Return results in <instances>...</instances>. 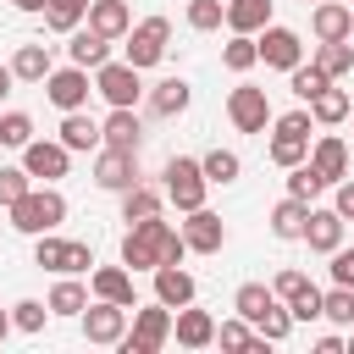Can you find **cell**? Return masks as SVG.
Listing matches in <instances>:
<instances>
[{
	"mask_svg": "<svg viewBox=\"0 0 354 354\" xmlns=\"http://www.w3.org/2000/svg\"><path fill=\"white\" fill-rule=\"evenodd\" d=\"M0 144L28 149V144H33V116H28V111H6V116H0Z\"/></svg>",
	"mask_w": 354,
	"mask_h": 354,
	"instance_id": "obj_43",
	"label": "cell"
},
{
	"mask_svg": "<svg viewBox=\"0 0 354 354\" xmlns=\"http://www.w3.org/2000/svg\"><path fill=\"white\" fill-rule=\"evenodd\" d=\"M11 83H17V72H11V66H0V100L11 94Z\"/></svg>",
	"mask_w": 354,
	"mask_h": 354,
	"instance_id": "obj_52",
	"label": "cell"
},
{
	"mask_svg": "<svg viewBox=\"0 0 354 354\" xmlns=\"http://www.w3.org/2000/svg\"><path fill=\"white\" fill-rule=\"evenodd\" d=\"M183 238H188V249L194 254H216L221 243H227V227H221V216L216 210H188V221H183Z\"/></svg>",
	"mask_w": 354,
	"mask_h": 354,
	"instance_id": "obj_14",
	"label": "cell"
},
{
	"mask_svg": "<svg viewBox=\"0 0 354 354\" xmlns=\"http://www.w3.org/2000/svg\"><path fill=\"white\" fill-rule=\"evenodd\" d=\"M227 116H232V127L238 133H266L277 116H271V100H266V88H254V83H238L232 94H227Z\"/></svg>",
	"mask_w": 354,
	"mask_h": 354,
	"instance_id": "obj_6",
	"label": "cell"
},
{
	"mask_svg": "<svg viewBox=\"0 0 354 354\" xmlns=\"http://www.w3.org/2000/svg\"><path fill=\"white\" fill-rule=\"evenodd\" d=\"M271 127H277V133H271V160H277V166L310 160V111H288V116H277Z\"/></svg>",
	"mask_w": 354,
	"mask_h": 354,
	"instance_id": "obj_5",
	"label": "cell"
},
{
	"mask_svg": "<svg viewBox=\"0 0 354 354\" xmlns=\"http://www.w3.org/2000/svg\"><path fill=\"white\" fill-rule=\"evenodd\" d=\"M166 39H171V22L166 17H144L138 28H127V61L144 72V66H155L160 55H166Z\"/></svg>",
	"mask_w": 354,
	"mask_h": 354,
	"instance_id": "obj_9",
	"label": "cell"
},
{
	"mask_svg": "<svg viewBox=\"0 0 354 354\" xmlns=\"http://www.w3.org/2000/svg\"><path fill=\"white\" fill-rule=\"evenodd\" d=\"M271 288H277V299H293V293H304V288H310V277H304V271H277V282H271Z\"/></svg>",
	"mask_w": 354,
	"mask_h": 354,
	"instance_id": "obj_48",
	"label": "cell"
},
{
	"mask_svg": "<svg viewBox=\"0 0 354 354\" xmlns=\"http://www.w3.org/2000/svg\"><path fill=\"white\" fill-rule=\"evenodd\" d=\"M183 254H188V238H183L171 221H160V216L133 221V227H127V238H122V266H127V271L183 266Z\"/></svg>",
	"mask_w": 354,
	"mask_h": 354,
	"instance_id": "obj_1",
	"label": "cell"
},
{
	"mask_svg": "<svg viewBox=\"0 0 354 354\" xmlns=\"http://www.w3.org/2000/svg\"><path fill=\"white\" fill-rule=\"evenodd\" d=\"M166 337H171V304H144L138 315H133V332L116 343V348H127V354H160L166 348Z\"/></svg>",
	"mask_w": 354,
	"mask_h": 354,
	"instance_id": "obj_4",
	"label": "cell"
},
{
	"mask_svg": "<svg viewBox=\"0 0 354 354\" xmlns=\"http://www.w3.org/2000/svg\"><path fill=\"white\" fill-rule=\"evenodd\" d=\"M288 310H293V321H321V288L310 282L304 293H293V299H288Z\"/></svg>",
	"mask_w": 354,
	"mask_h": 354,
	"instance_id": "obj_46",
	"label": "cell"
},
{
	"mask_svg": "<svg viewBox=\"0 0 354 354\" xmlns=\"http://www.w3.org/2000/svg\"><path fill=\"white\" fill-rule=\"evenodd\" d=\"M28 188H33L28 166H0V205H17V199H22Z\"/></svg>",
	"mask_w": 354,
	"mask_h": 354,
	"instance_id": "obj_45",
	"label": "cell"
},
{
	"mask_svg": "<svg viewBox=\"0 0 354 354\" xmlns=\"http://www.w3.org/2000/svg\"><path fill=\"white\" fill-rule=\"evenodd\" d=\"M61 144H66V149H94V144H105V133H100L94 116L66 111V116H61Z\"/></svg>",
	"mask_w": 354,
	"mask_h": 354,
	"instance_id": "obj_25",
	"label": "cell"
},
{
	"mask_svg": "<svg viewBox=\"0 0 354 354\" xmlns=\"http://www.w3.org/2000/svg\"><path fill=\"white\" fill-rule=\"evenodd\" d=\"M348 354H354V337H348Z\"/></svg>",
	"mask_w": 354,
	"mask_h": 354,
	"instance_id": "obj_55",
	"label": "cell"
},
{
	"mask_svg": "<svg viewBox=\"0 0 354 354\" xmlns=\"http://www.w3.org/2000/svg\"><path fill=\"white\" fill-rule=\"evenodd\" d=\"M227 22V0H188V28L194 33H216Z\"/></svg>",
	"mask_w": 354,
	"mask_h": 354,
	"instance_id": "obj_40",
	"label": "cell"
},
{
	"mask_svg": "<svg viewBox=\"0 0 354 354\" xmlns=\"http://www.w3.org/2000/svg\"><path fill=\"white\" fill-rule=\"evenodd\" d=\"M44 304H50V315H83V310H88V288L66 277V282H55V288H50V299H44Z\"/></svg>",
	"mask_w": 354,
	"mask_h": 354,
	"instance_id": "obj_32",
	"label": "cell"
},
{
	"mask_svg": "<svg viewBox=\"0 0 354 354\" xmlns=\"http://www.w3.org/2000/svg\"><path fill=\"white\" fill-rule=\"evenodd\" d=\"M11 6H17V11H44L50 0H11Z\"/></svg>",
	"mask_w": 354,
	"mask_h": 354,
	"instance_id": "obj_53",
	"label": "cell"
},
{
	"mask_svg": "<svg viewBox=\"0 0 354 354\" xmlns=\"http://www.w3.org/2000/svg\"><path fill=\"white\" fill-rule=\"evenodd\" d=\"M11 72H17V83H44V77L55 72L50 44H22V50L11 55Z\"/></svg>",
	"mask_w": 354,
	"mask_h": 354,
	"instance_id": "obj_23",
	"label": "cell"
},
{
	"mask_svg": "<svg viewBox=\"0 0 354 354\" xmlns=\"http://www.w3.org/2000/svg\"><path fill=\"white\" fill-rule=\"evenodd\" d=\"M188 100H194V88L183 83V77H166L155 94H149V105H155V116H183L188 111Z\"/></svg>",
	"mask_w": 354,
	"mask_h": 354,
	"instance_id": "obj_30",
	"label": "cell"
},
{
	"mask_svg": "<svg viewBox=\"0 0 354 354\" xmlns=\"http://www.w3.org/2000/svg\"><path fill=\"white\" fill-rule=\"evenodd\" d=\"M205 188H210V177H205V166H199L194 155H171V160H166V199H171L183 216L205 205Z\"/></svg>",
	"mask_w": 354,
	"mask_h": 354,
	"instance_id": "obj_3",
	"label": "cell"
},
{
	"mask_svg": "<svg viewBox=\"0 0 354 354\" xmlns=\"http://www.w3.org/2000/svg\"><path fill=\"white\" fill-rule=\"evenodd\" d=\"M94 94H105L111 105H138V94H144L138 66H133V61H105V66H94Z\"/></svg>",
	"mask_w": 354,
	"mask_h": 354,
	"instance_id": "obj_11",
	"label": "cell"
},
{
	"mask_svg": "<svg viewBox=\"0 0 354 354\" xmlns=\"http://www.w3.org/2000/svg\"><path fill=\"white\" fill-rule=\"evenodd\" d=\"M343 216L337 210H310V221H304V243L315 249V254H332L337 243H343Z\"/></svg>",
	"mask_w": 354,
	"mask_h": 354,
	"instance_id": "obj_19",
	"label": "cell"
},
{
	"mask_svg": "<svg viewBox=\"0 0 354 354\" xmlns=\"http://www.w3.org/2000/svg\"><path fill=\"white\" fill-rule=\"evenodd\" d=\"M94 183L105 194H127L138 183V149H116V144H100L94 155Z\"/></svg>",
	"mask_w": 354,
	"mask_h": 354,
	"instance_id": "obj_7",
	"label": "cell"
},
{
	"mask_svg": "<svg viewBox=\"0 0 354 354\" xmlns=\"http://www.w3.org/2000/svg\"><path fill=\"white\" fill-rule=\"evenodd\" d=\"M254 61H260L254 33H232V39H227V50H221V66H227V72H249Z\"/></svg>",
	"mask_w": 354,
	"mask_h": 354,
	"instance_id": "obj_35",
	"label": "cell"
},
{
	"mask_svg": "<svg viewBox=\"0 0 354 354\" xmlns=\"http://www.w3.org/2000/svg\"><path fill=\"white\" fill-rule=\"evenodd\" d=\"M77 321H83V337H88V343H122V337H127V304L100 299V304H88Z\"/></svg>",
	"mask_w": 354,
	"mask_h": 354,
	"instance_id": "obj_12",
	"label": "cell"
},
{
	"mask_svg": "<svg viewBox=\"0 0 354 354\" xmlns=\"http://www.w3.org/2000/svg\"><path fill=\"white\" fill-rule=\"evenodd\" d=\"M22 166H28V177H39V183H55V177H66V166H72V149L55 138H33L28 149H22Z\"/></svg>",
	"mask_w": 354,
	"mask_h": 354,
	"instance_id": "obj_13",
	"label": "cell"
},
{
	"mask_svg": "<svg viewBox=\"0 0 354 354\" xmlns=\"http://www.w3.org/2000/svg\"><path fill=\"white\" fill-rule=\"evenodd\" d=\"M315 354H343V337H337V332H326V337H315Z\"/></svg>",
	"mask_w": 354,
	"mask_h": 354,
	"instance_id": "obj_51",
	"label": "cell"
},
{
	"mask_svg": "<svg viewBox=\"0 0 354 354\" xmlns=\"http://www.w3.org/2000/svg\"><path fill=\"white\" fill-rule=\"evenodd\" d=\"M348 111H354V105H348V94H343V88H321V94L310 100V116H315L321 127H337Z\"/></svg>",
	"mask_w": 354,
	"mask_h": 354,
	"instance_id": "obj_33",
	"label": "cell"
},
{
	"mask_svg": "<svg viewBox=\"0 0 354 354\" xmlns=\"http://www.w3.org/2000/svg\"><path fill=\"white\" fill-rule=\"evenodd\" d=\"M271 304H277V288H266V282H243V288L232 293V310H238L243 321H260Z\"/></svg>",
	"mask_w": 354,
	"mask_h": 354,
	"instance_id": "obj_28",
	"label": "cell"
},
{
	"mask_svg": "<svg viewBox=\"0 0 354 354\" xmlns=\"http://www.w3.org/2000/svg\"><path fill=\"white\" fill-rule=\"evenodd\" d=\"M88 28L105 39H127V28H133L127 0H88Z\"/></svg>",
	"mask_w": 354,
	"mask_h": 354,
	"instance_id": "obj_21",
	"label": "cell"
},
{
	"mask_svg": "<svg viewBox=\"0 0 354 354\" xmlns=\"http://www.w3.org/2000/svg\"><path fill=\"white\" fill-rule=\"evenodd\" d=\"M271 22V0H227V28L232 33H260Z\"/></svg>",
	"mask_w": 354,
	"mask_h": 354,
	"instance_id": "obj_27",
	"label": "cell"
},
{
	"mask_svg": "<svg viewBox=\"0 0 354 354\" xmlns=\"http://www.w3.org/2000/svg\"><path fill=\"white\" fill-rule=\"evenodd\" d=\"M11 321H17V332H44L50 304H39V299H17V304H11Z\"/></svg>",
	"mask_w": 354,
	"mask_h": 354,
	"instance_id": "obj_44",
	"label": "cell"
},
{
	"mask_svg": "<svg viewBox=\"0 0 354 354\" xmlns=\"http://www.w3.org/2000/svg\"><path fill=\"white\" fill-rule=\"evenodd\" d=\"M254 332H260L266 343H282V337L293 332V310H288V299H277V304H271V310L254 321Z\"/></svg>",
	"mask_w": 354,
	"mask_h": 354,
	"instance_id": "obj_39",
	"label": "cell"
},
{
	"mask_svg": "<svg viewBox=\"0 0 354 354\" xmlns=\"http://www.w3.org/2000/svg\"><path fill=\"white\" fill-rule=\"evenodd\" d=\"M321 188H326V177H321V171H315L310 160H299V166H288V194H293V199H304V205H310V199H315Z\"/></svg>",
	"mask_w": 354,
	"mask_h": 354,
	"instance_id": "obj_38",
	"label": "cell"
},
{
	"mask_svg": "<svg viewBox=\"0 0 354 354\" xmlns=\"http://www.w3.org/2000/svg\"><path fill=\"white\" fill-rule=\"evenodd\" d=\"M88 266H94V249L72 238V249H66V277H72V271H88Z\"/></svg>",
	"mask_w": 354,
	"mask_h": 354,
	"instance_id": "obj_50",
	"label": "cell"
},
{
	"mask_svg": "<svg viewBox=\"0 0 354 354\" xmlns=\"http://www.w3.org/2000/svg\"><path fill=\"white\" fill-rule=\"evenodd\" d=\"M199 166H205V177H210V183H221V188H227V183H238V171H243V160H238L232 149H210V155H199Z\"/></svg>",
	"mask_w": 354,
	"mask_h": 354,
	"instance_id": "obj_37",
	"label": "cell"
},
{
	"mask_svg": "<svg viewBox=\"0 0 354 354\" xmlns=\"http://www.w3.org/2000/svg\"><path fill=\"white\" fill-rule=\"evenodd\" d=\"M194 277L183 271V266H155V299L160 304H171V310H183V304H194Z\"/></svg>",
	"mask_w": 354,
	"mask_h": 354,
	"instance_id": "obj_20",
	"label": "cell"
},
{
	"mask_svg": "<svg viewBox=\"0 0 354 354\" xmlns=\"http://www.w3.org/2000/svg\"><path fill=\"white\" fill-rule=\"evenodd\" d=\"M332 282H343V288H354V249H332Z\"/></svg>",
	"mask_w": 354,
	"mask_h": 354,
	"instance_id": "obj_47",
	"label": "cell"
},
{
	"mask_svg": "<svg viewBox=\"0 0 354 354\" xmlns=\"http://www.w3.org/2000/svg\"><path fill=\"white\" fill-rule=\"evenodd\" d=\"M83 17H88V0H50V6H44V22H50L55 33H72Z\"/></svg>",
	"mask_w": 354,
	"mask_h": 354,
	"instance_id": "obj_42",
	"label": "cell"
},
{
	"mask_svg": "<svg viewBox=\"0 0 354 354\" xmlns=\"http://www.w3.org/2000/svg\"><path fill=\"white\" fill-rule=\"evenodd\" d=\"M66 249H72V238L39 232V238H33V266H44V271H61V277H66Z\"/></svg>",
	"mask_w": 354,
	"mask_h": 354,
	"instance_id": "obj_34",
	"label": "cell"
},
{
	"mask_svg": "<svg viewBox=\"0 0 354 354\" xmlns=\"http://www.w3.org/2000/svg\"><path fill=\"white\" fill-rule=\"evenodd\" d=\"M171 337H177L183 348H210V343H216V321H210L205 310L183 304V310L171 315Z\"/></svg>",
	"mask_w": 354,
	"mask_h": 354,
	"instance_id": "obj_15",
	"label": "cell"
},
{
	"mask_svg": "<svg viewBox=\"0 0 354 354\" xmlns=\"http://www.w3.org/2000/svg\"><path fill=\"white\" fill-rule=\"evenodd\" d=\"M44 94H50V105L55 111H83L88 105V94H94V83H88V66H55L50 77H44Z\"/></svg>",
	"mask_w": 354,
	"mask_h": 354,
	"instance_id": "obj_8",
	"label": "cell"
},
{
	"mask_svg": "<svg viewBox=\"0 0 354 354\" xmlns=\"http://www.w3.org/2000/svg\"><path fill=\"white\" fill-rule=\"evenodd\" d=\"M100 133L116 149H138V116H133V105H111V116L100 122Z\"/></svg>",
	"mask_w": 354,
	"mask_h": 354,
	"instance_id": "obj_24",
	"label": "cell"
},
{
	"mask_svg": "<svg viewBox=\"0 0 354 354\" xmlns=\"http://www.w3.org/2000/svg\"><path fill=\"white\" fill-rule=\"evenodd\" d=\"M310 28H315L321 44H332V39H354V6H332V0H321L315 17H310Z\"/></svg>",
	"mask_w": 354,
	"mask_h": 354,
	"instance_id": "obj_17",
	"label": "cell"
},
{
	"mask_svg": "<svg viewBox=\"0 0 354 354\" xmlns=\"http://www.w3.org/2000/svg\"><path fill=\"white\" fill-rule=\"evenodd\" d=\"M304 221H310V205H304V199L288 194V199L271 205V232H277V238H304Z\"/></svg>",
	"mask_w": 354,
	"mask_h": 354,
	"instance_id": "obj_26",
	"label": "cell"
},
{
	"mask_svg": "<svg viewBox=\"0 0 354 354\" xmlns=\"http://www.w3.org/2000/svg\"><path fill=\"white\" fill-rule=\"evenodd\" d=\"M288 88H293V94H299V100H315V94H321V88H332V77H326V72H321V66H315V61H310V66H304V61H299V66H293V72H288Z\"/></svg>",
	"mask_w": 354,
	"mask_h": 354,
	"instance_id": "obj_36",
	"label": "cell"
},
{
	"mask_svg": "<svg viewBox=\"0 0 354 354\" xmlns=\"http://www.w3.org/2000/svg\"><path fill=\"white\" fill-rule=\"evenodd\" d=\"M254 44H260V61L277 66V72H293V66L304 61V39H299L293 28H282V22H266Z\"/></svg>",
	"mask_w": 354,
	"mask_h": 354,
	"instance_id": "obj_10",
	"label": "cell"
},
{
	"mask_svg": "<svg viewBox=\"0 0 354 354\" xmlns=\"http://www.w3.org/2000/svg\"><path fill=\"white\" fill-rule=\"evenodd\" d=\"M66 55H72L77 66H88V72H94V66H105V61H111V39H105V33H94V28H72Z\"/></svg>",
	"mask_w": 354,
	"mask_h": 354,
	"instance_id": "obj_22",
	"label": "cell"
},
{
	"mask_svg": "<svg viewBox=\"0 0 354 354\" xmlns=\"http://www.w3.org/2000/svg\"><path fill=\"white\" fill-rule=\"evenodd\" d=\"M337 194H332V210L343 216V221H354V177H343V183H332Z\"/></svg>",
	"mask_w": 354,
	"mask_h": 354,
	"instance_id": "obj_49",
	"label": "cell"
},
{
	"mask_svg": "<svg viewBox=\"0 0 354 354\" xmlns=\"http://www.w3.org/2000/svg\"><path fill=\"white\" fill-rule=\"evenodd\" d=\"M321 315L337 321V326H354V288L332 282V293H321Z\"/></svg>",
	"mask_w": 354,
	"mask_h": 354,
	"instance_id": "obj_41",
	"label": "cell"
},
{
	"mask_svg": "<svg viewBox=\"0 0 354 354\" xmlns=\"http://www.w3.org/2000/svg\"><path fill=\"white\" fill-rule=\"evenodd\" d=\"M88 288H94V299H111V304L138 310V299H133V271H127V266H100V271L88 277Z\"/></svg>",
	"mask_w": 354,
	"mask_h": 354,
	"instance_id": "obj_16",
	"label": "cell"
},
{
	"mask_svg": "<svg viewBox=\"0 0 354 354\" xmlns=\"http://www.w3.org/2000/svg\"><path fill=\"white\" fill-rule=\"evenodd\" d=\"M11 326H17V321H11V315H6V310H0V337H6V332H11Z\"/></svg>",
	"mask_w": 354,
	"mask_h": 354,
	"instance_id": "obj_54",
	"label": "cell"
},
{
	"mask_svg": "<svg viewBox=\"0 0 354 354\" xmlns=\"http://www.w3.org/2000/svg\"><path fill=\"white\" fill-rule=\"evenodd\" d=\"M310 166L326 177V188H332V183H343V177H348V144H343V138H332V133H326V138H315Z\"/></svg>",
	"mask_w": 354,
	"mask_h": 354,
	"instance_id": "obj_18",
	"label": "cell"
},
{
	"mask_svg": "<svg viewBox=\"0 0 354 354\" xmlns=\"http://www.w3.org/2000/svg\"><path fill=\"white\" fill-rule=\"evenodd\" d=\"M6 216H11V227H17V232L39 238V232H55V227L66 221V199L44 183V188H28L17 205H6Z\"/></svg>",
	"mask_w": 354,
	"mask_h": 354,
	"instance_id": "obj_2",
	"label": "cell"
},
{
	"mask_svg": "<svg viewBox=\"0 0 354 354\" xmlns=\"http://www.w3.org/2000/svg\"><path fill=\"white\" fill-rule=\"evenodd\" d=\"M315 66H321L332 83H337V77H348V72H354V44H348V39H332V44H321V50H315Z\"/></svg>",
	"mask_w": 354,
	"mask_h": 354,
	"instance_id": "obj_29",
	"label": "cell"
},
{
	"mask_svg": "<svg viewBox=\"0 0 354 354\" xmlns=\"http://www.w3.org/2000/svg\"><path fill=\"white\" fill-rule=\"evenodd\" d=\"M149 216H160V194L144 188V183H133V188L122 194V221L133 227V221H149Z\"/></svg>",
	"mask_w": 354,
	"mask_h": 354,
	"instance_id": "obj_31",
	"label": "cell"
}]
</instances>
